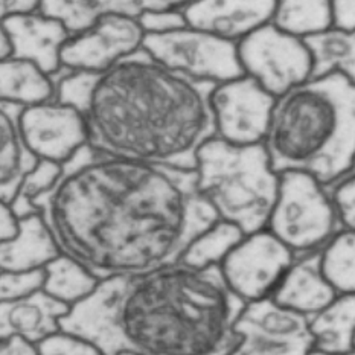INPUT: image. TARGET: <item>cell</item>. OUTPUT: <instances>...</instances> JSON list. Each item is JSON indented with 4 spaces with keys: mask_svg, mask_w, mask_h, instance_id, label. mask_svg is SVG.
Listing matches in <instances>:
<instances>
[{
    "mask_svg": "<svg viewBox=\"0 0 355 355\" xmlns=\"http://www.w3.org/2000/svg\"><path fill=\"white\" fill-rule=\"evenodd\" d=\"M34 206L61 252L99 281L177 264L220 220L200 194L196 169L112 156L89 144Z\"/></svg>",
    "mask_w": 355,
    "mask_h": 355,
    "instance_id": "cell-1",
    "label": "cell"
},
{
    "mask_svg": "<svg viewBox=\"0 0 355 355\" xmlns=\"http://www.w3.org/2000/svg\"><path fill=\"white\" fill-rule=\"evenodd\" d=\"M244 306L220 266L177 262L101 281L61 320V329L87 338L104 355H230Z\"/></svg>",
    "mask_w": 355,
    "mask_h": 355,
    "instance_id": "cell-2",
    "label": "cell"
},
{
    "mask_svg": "<svg viewBox=\"0 0 355 355\" xmlns=\"http://www.w3.org/2000/svg\"><path fill=\"white\" fill-rule=\"evenodd\" d=\"M215 87L173 71L142 48L109 71L63 75L57 101L83 113L89 145L98 151L196 169L198 150L217 136Z\"/></svg>",
    "mask_w": 355,
    "mask_h": 355,
    "instance_id": "cell-3",
    "label": "cell"
},
{
    "mask_svg": "<svg viewBox=\"0 0 355 355\" xmlns=\"http://www.w3.org/2000/svg\"><path fill=\"white\" fill-rule=\"evenodd\" d=\"M264 144L277 174L306 173L333 187L355 168V83L329 73L277 98Z\"/></svg>",
    "mask_w": 355,
    "mask_h": 355,
    "instance_id": "cell-4",
    "label": "cell"
},
{
    "mask_svg": "<svg viewBox=\"0 0 355 355\" xmlns=\"http://www.w3.org/2000/svg\"><path fill=\"white\" fill-rule=\"evenodd\" d=\"M197 183L218 218L245 235L267 229L279 192L266 144L234 145L212 137L197 153Z\"/></svg>",
    "mask_w": 355,
    "mask_h": 355,
    "instance_id": "cell-5",
    "label": "cell"
},
{
    "mask_svg": "<svg viewBox=\"0 0 355 355\" xmlns=\"http://www.w3.org/2000/svg\"><path fill=\"white\" fill-rule=\"evenodd\" d=\"M267 229L297 257L322 250L342 229L329 189L300 171L281 174Z\"/></svg>",
    "mask_w": 355,
    "mask_h": 355,
    "instance_id": "cell-6",
    "label": "cell"
},
{
    "mask_svg": "<svg viewBox=\"0 0 355 355\" xmlns=\"http://www.w3.org/2000/svg\"><path fill=\"white\" fill-rule=\"evenodd\" d=\"M142 48L162 64L196 80L221 84L245 75L238 43L191 26L145 34Z\"/></svg>",
    "mask_w": 355,
    "mask_h": 355,
    "instance_id": "cell-7",
    "label": "cell"
},
{
    "mask_svg": "<svg viewBox=\"0 0 355 355\" xmlns=\"http://www.w3.org/2000/svg\"><path fill=\"white\" fill-rule=\"evenodd\" d=\"M238 55L244 73L275 98L285 95L313 75V58L305 42L284 33L273 23L238 42Z\"/></svg>",
    "mask_w": 355,
    "mask_h": 355,
    "instance_id": "cell-8",
    "label": "cell"
},
{
    "mask_svg": "<svg viewBox=\"0 0 355 355\" xmlns=\"http://www.w3.org/2000/svg\"><path fill=\"white\" fill-rule=\"evenodd\" d=\"M235 333L239 343L230 355H310L315 349L311 319L273 297L245 304Z\"/></svg>",
    "mask_w": 355,
    "mask_h": 355,
    "instance_id": "cell-9",
    "label": "cell"
},
{
    "mask_svg": "<svg viewBox=\"0 0 355 355\" xmlns=\"http://www.w3.org/2000/svg\"><path fill=\"white\" fill-rule=\"evenodd\" d=\"M295 259L296 254L281 239L262 229L245 235L220 268L230 290L249 304L272 297Z\"/></svg>",
    "mask_w": 355,
    "mask_h": 355,
    "instance_id": "cell-10",
    "label": "cell"
},
{
    "mask_svg": "<svg viewBox=\"0 0 355 355\" xmlns=\"http://www.w3.org/2000/svg\"><path fill=\"white\" fill-rule=\"evenodd\" d=\"M276 99L249 75L217 84L211 96L217 137L234 145L264 144Z\"/></svg>",
    "mask_w": 355,
    "mask_h": 355,
    "instance_id": "cell-11",
    "label": "cell"
},
{
    "mask_svg": "<svg viewBox=\"0 0 355 355\" xmlns=\"http://www.w3.org/2000/svg\"><path fill=\"white\" fill-rule=\"evenodd\" d=\"M145 33L137 19L104 14L83 33L73 34L61 51V63L71 72L98 73L142 49Z\"/></svg>",
    "mask_w": 355,
    "mask_h": 355,
    "instance_id": "cell-12",
    "label": "cell"
},
{
    "mask_svg": "<svg viewBox=\"0 0 355 355\" xmlns=\"http://www.w3.org/2000/svg\"><path fill=\"white\" fill-rule=\"evenodd\" d=\"M19 125L29 150L40 160L64 165L89 144L83 113L61 101L23 107Z\"/></svg>",
    "mask_w": 355,
    "mask_h": 355,
    "instance_id": "cell-13",
    "label": "cell"
},
{
    "mask_svg": "<svg viewBox=\"0 0 355 355\" xmlns=\"http://www.w3.org/2000/svg\"><path fill=\"white\" fill-rule=\"evenodd\" d=\"M2 31L12 42V58L33 61L55 78L71 72L61 63V51L73 34L61 20L42 11L10 15L2 19Z\"/></svg>",
    "mask_w": 355,
    "mask_h": 355,
    "instance_id": "cell-14",
    "label": "cell"
},
{
    "mask_svg": "<svg viewBox=\"0 0 355 355\" xmlns=\"http://www.w3.org/2000/svg\"><path fill=\"white\" fill-rule=\"evenodd\" d=\"M277 0H194L183 8L188 26L230 42L272 23Z\"/></svg>",
    "mask_w": 355,
    "mask_h": 355,
    "instance_id": "cell-15",
    "label": "cell"
},
{
    "mask_svg": "<svg viewBox=\"0 0 355 355\" xmlns=\"http://www.w3.org/2000/svg\"><path fill=\"white\" fill-rule=\"evenodd\" d=\"M337 295L323 275L320 250H318L295 259L272 297L279 305L311 319L333 302Z\"/></svg>",
    "mask_w": 355,
    "mask_h": 355,
    "instance_id": "cell-16",
    "label": "cell"
},
{
    "mask_svg": "<svg viewBox=\"0 0 355 355\" xmlns=\"http://www.w3.org/2000/svg\"><path fill=\"white\" fill-rule=\"evenodd\" d=\"M71 310L44 290L11 302H0V338L20 336L35 345L40 343L58 333L61 320Z\"/></svg>",
    "mask_w": 355,
    "mask_h": 355,
    "instance_id": "cell-17",
    "label": "cell"
},
{
    "mask_svg": "<svg viewBox=\"0 0 355 355\" xmlns=\"http://www.w3.org/2000/svg\"><path fill=\"white\" fill-rule=\"evenodd\" d=\"M194 0H43L42 12L61 20L72 34L90 28L104 14L139 19L144 12L183 10Z\"/></svg>",
    "mask_w": 355,
    "mask_h": 355,
    "instance_id": "cell-18",
    "label": "cell"
},
{
    "mask_svg": "<svg viewBox=\"0 0 355 355\" xmlns=\"http://www.w3.org/2000/svg\"><path fill=\"white\" fill-rule=\"evenodd\" d=\"M21 109V105L10 103L0 105V200L6 205L14 202L21 182L40 162L20 131Z\"/></svg>",
    "mask_w": 355,
    "mask_h": 355,
    "instance_id": "cell-19",
    "label": "cell"
},
{
    "mask_svg": "<svg viewBox=\"0 0 355 355\" xmlns=\"http://www.w3.org/2000/svg\"><path fill=\"white\" fill-rule=\"evenodd\" d=\"M63 253L40 212L21 218L20 234L0 243V272L44 268Z\"/></svg>",
    "mask_w": 355,
    "mask_h": 355,
    "instance_id": "cell-20",
    "label": "cell"
},
{
    "mask_svg": "<svg viewBox=\"0 0 355 355\" xmlns=\"http://www.w3.org/2000/svg\"><path fill=\"white\" fill-rule=\"evenodd\" d=\"M60 78L29 60H3L0 63V99L21 107L53 103L58 96Z\"/></svg>",
    "mask_w": 355,
    "mask_h": 355,
    "instance_id": "cell-21",
    "label": "cell"
},
{
    "mask_svg": "<svg viewBox=\"0 0 355 355\" xmlns=\"http://www.w3.org/2000/svg\"><path fill=\"white\" fill-rule=\"evenodd\" d=\"M311 331L315 349L331 354L355 351V293L337 295L327 308L313 315Z\"/></svg>",
    "mask_w": 355,
    "mask_h": 355,
    "instance_id": "cell-22",
    "label": "cell"
},
{
    "mask_svg": "<svg viewBox=\"0 0 355 355\" xmlns=\"http://www.w3.org/2000/svg\"><path fill=\"white\" fill-rule=\"evenodd\" d=\"M313 58L311 78L342 73L355 83V29L329 28L304 38Z\"/></svg>",
    "mask_w": 355,
    "mask_h": 355,
    "instance_id": "cell-23",
    "label": "cell"
},
{
    "mask_svg": "<svg viewBox=\"0 0 355 355\" xmlns=\"http://www.w3.org/2000/svg\"><path fill=\"white\" fill-rule=\"evenodd\" d=\"M44 270L46 282L43 290L71 308L87 299L101 282L78 261L64 253L51 261Z\"/></svg>",
    "mask_w": 355,
    "mask_h": 355,
    "instance_id": "cell-24",
    "label": "cell"
},
{
    "mask_svg": "<svg viewBox=\"0 0 355 355\" xmlns=\"http://www.w3.org/2000/svg\"><path fill=\"white\" fill-rule=\"evenodd\" d=\"M272 23L304 40L334 26L333 5L331 0H277Z\"/></svg>",
    "mask_w": 355,
    "mask_h": 355,
    "instance_id": "cell-25",
    "label": "cell"
},
{
    "mask_svg": "<svg viewBox=\"0 0 355 355\" xmlns=\"http://www.w3.org/2000/svg\"><path fill=\"white\" fill-rule=\"evenodd\" d=\"M244 236L245 234L238 226L218 220L189 244L180 262L194 268L221 266V262Z\"/></svg>",
    "mask_w": 355,
    "mask_h": 355,
    "instance_id": "cell-26",
    "label": "cell"
},
{
    "mask_svg": "<svg viewBox=\"0 0 355 355\" xmlns=\"http://www.w3.org/2000/svg\"><path fill=\"white\" fill-rule=\"evenodd\" d=\"M320 264L338 295L355 293V230H338L322 247Z\"/></svg>",
    "mask_w": 355,
    "mask_h": 355,
    "instance_id": "cell-27",
    "label": "cell"
},
{
    "mask_svg": "<svg viewBox=\"0 0 355 355\" xmlns=\"http://www.w3.org/2000/svg\"><path fill=\"white\" fill-rule=\"evenodd\" d=\"M63 173V165L51 160H40L37 166L31 171L25 180L21 182L17 197L10 205L14 212L20 218H26L29 215L37 214L38 209L34 206V200L46 194L55 187L58 179Z\"/></svg>",
    "mask_w": 355,
    "mask_h": 355,
    "instance_id": "cell-28",
    "label": "cell"
},
{
    "mask_svg": "<svg viewBox=\"0 0 355 355\" xmlns=\"http://www.w3.org/2000/svg\"><path fill=\"white\" fill-rule=\"evenodd\" d=\"M46 270H26V272H0V300H11L33 296L44 288Z\"/></svg>",
    "mask_w": 355,
    "mask_h": 355,
    "instance_id": "cell-29",
    "label": "cell"
},
{
    "mask_svg": "<svg viewBox=\"0 0 355 355\" xmlns=\"http://www.w3.org/2000/svg\"><path fill=\"white\" fill-rule=\"evenodd\" d=\"M40 355H104V352L87 338L60 329L37 343Z\"/></svg>",
    "mask_w": 355,
    "mask_h": 355,
    "instance_id": "cell-30",
    "label": "cell"
},
{
    "mask_svg": "<svg viewBox=\"0 0 355 355\" xmlns=\"http://www.w3.org/2000/svg\"><path fill=\"white\" fill-rule=\"evenodd\" d=\"M328 189L342 229L355 230V171Z\"/></svg>",
    "mask_w": 355,
    "mask_h": 355,
    "instance_id": "cell-31",
    "label": "cell"
},
{
    "mask_svg": "<svg viewBox=\"0 0 355 355\" xmlns=\"http://www.w3.org/2000/svg\"><path fill=\"white\" fill-rule=\"evenodd\" d=\"M137 20L145 34H165L188 26L182 10L144 12Z\"/></svg>",
    "mask_w": 355,
    "mask_h": 355,
    "instance_id": "cell-32",
    "label": "cell"
},
{
    "mask_svg": "<svg viewBox=\"0 0 355 355\" xmlns=\"http://www.w3.org/2000/svg\"><path fill=\"white\" fill-rule=\"evenodd\" d=\"M21 218L6 203L0 206V243L11 241L20 234Z\"/></svg>",
    "mask_w": 355,
    "mask_h": 355,
    "instance_id": "cell-33",
    "label": "cell"
},
{
    "mask_svg": "<svg viewBox=\"0 0 355 355\" xmlns=\"http://www.w3.org/2000/svg\"><path fill=\"white\" fill-rule=\"evenodd\" d=\"M334 26L340 29H355V0H331Z\"/></svg>",
    "mask_w": 355,
    "mask_h": 355,
    "instance_id": "cell-34",
    "label": "cell"
},
{
    "mask_svg": "<svg viewBox=\"0 0 355 355\" xmlns=\"http://www.w3.org/2000/svg\"><path fill=\"white\" fill-rule=\"evenodd\" d=\"M0 355H40L37 345L20 336L0 338Z\"/></svg>",
    "mask_w": 355,
    "mask_h": 355,
    "instance_id": "cell-35",
    "label": "cell"
},
{
    "mask_svg": "<svg viewBox=\"0 0 355 355\" xmlns=\"http://www.w3.org/2000/svg\"><path fill=\"white\" fill-rule=\"evenodd\" d=\"M43 0H0V14L2 19L10 15L33 14L42 10Z\"/></svg>",
    "mask_w": 355,
    "mask_h": 355,
    "instance_id": "cell-36",
    "label": "cell"
},
{
    "mask_svg": "<svg viewBox=\"0 0 355 355\" xmlns=\"http://www.w3.org/2000/svg\"><path fill=\"white\" fill-rule=\"evenodd\" d=\"M12 53H14V48H12L11 38L8 37L5 31H2V37H0V58H2V61L12 58Z\"/></svg>",
    "mask_w": 355,
    "mask_h": 355,
    "instance_id": "cell-37",
    "label": "cell"
},
{
    "mask_svg": "<svg viewBox=\"0 0 355 355\" xmlns=\"http://www.w3.org/2000/svg\"><path fill=\"white\" fill-rule=\"evenodd\" d=\"M310 355H355V351L346 352V354H331V352H325V351H320V349H314Z\"/></svg>",
    "mask_w": 355,
    "mask_h": 355,
    "instance_id": "cell-38",
    "label": "cell"
},
{
    "mask_svg": "<svg viewBox=\"0 0 355 355\" xmlns=\"http://www.w3.org/2000/svg\"><path fill=\"white\" fill-rule=\"evenodd\" d=\"M116 355H141V354H136V352H119Z\"/></svg>",
    "mask_w": 355,
    "mask_h": 355,
    "instance_id": "cell-39",
    "label": "cell"
},
{
    "mask_svg": "<svg viewBox=\"0 0 355 355\" xmlns=\"http://www.w3.org/2000/svg\"><path fill=\"white\" fill-rule=\"evenodd\" d=\"M354 349H355V340H354Z\"/></svg>",
    "mask_w": 355,
    "mask_h": 355,
    "instance_id": "cell-40",
    "label": "cell"
},
{
    "mask_svg": "<svg viewBox=\"0 0 355 355\" xmlns=\"http://www.w3.org/2000/svg\"><path fill=\"white\" fill-rule=\"evenodd\" d=\"M354 171H355V168H354Z\"/></svg>",
    "mask_w": 355,
    "mask_h": 355,
    "instance_id": "cell-41",
    "label": "cell"
}]
</instances>
